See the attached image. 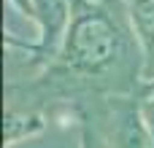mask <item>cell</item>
Here are the masks:
<instances>
[{
    "instance_id": "52a82bcc",
    "label": "cell",
    "mask_w": 154,
    "mask_h": 148,
    "mask_svg": "<svg viewBox=\"0 0 154 148\" xmlns=\"http://www.w3.org/2000/svg\"><path fill=\"white\" fill-rule=\"evenodd\" d=\"M138 100H141L143 119H146V124H149V129H152V135H154V81L143 84V89L138 92Z\"/></svg>"
},
{
    "instance_id": "6da1fadb",
    "label": "cell",
    "mask_w": 154,
    "mask_h": 148,
    "mask_svg": "<svg viewBox=\"0 0 154 148\" xmlns=\"http://www.w3.org/2000/svg\"><path fill=\"white\" fill-rule=\"evenodd\" d=\"M73 16L62 49L46 65V78H100L125 54V27L106 3L70 0Z\"/></svg>"
},
{
    "instance_id": "7a4b0ae2",
    "label": "cell",
    "mask_w": 154,
    "mask_h": 148,
    "mask_svg": "<svg viewBox=\"0 0 154 148\" xmlns=\"http://www.w3.org/2000/svg\"><path fill=\"white\" fill-rule=\"evenodd\" d=\"M70 16H73L70 0H35V24L41 30L38 43H24V40H14V38H5V43L24 49V51L35 54V62L49 65L57 59V54L62 49V40L70 27Z\"/></svg>"
},
{
    "instance_id": "5b68a950",
    "label": "cell",
    "mask_w": 154,
    "mask_h": 148,
    "mask_svg": "<svg viewBox=\"0 0 154 148\" xmlns=\"http://www.w3.org/2000/svg\"><path fill=\"white\" fill-rule=\"evenodd\" d=\"M43 127H46V121H43V116L35 113V111H8V113H5V121H3L5 146H16L19 140L43 132Z\"/></svg>"
},
{
    "instance_id": "ba28073f",
    "label": "cell",
    "mask_w": 154,
    "mask_h": 148,
    "mask_svg": "<svg viewBox=\"0 0 154 148\" xmlns=\"http://www.w3.org/2000/svg\"><path fill=\"white\" fill-rule=\"evenodd\" d=\"M19 11H24L27 13V19H32L35 22V0H11Z\"/></svg>"
},
{
    "instance_id": "8992f818",
    "label": "cell",
    "mask_w": 154,
    "mask_h": 148,
    "mask_svg": "<svg viewBox=\"0 0 154 148\" xmlns=\"http://www.w3.org/2000/svg\"><path fill=\"white\" fill-rule=\"evenodd\" d=\"M79 127H81V138H79V148H111L108 138H103V132L92 124V119L79 111Z\"/></svg>"
},
{
    "instance_id": "277c9868",
    "label": "cell",
    "mask_w": 154,
    "mask_h": 148,
    "mask_svg": "<svg viewBox=\"0 0 154 148\" xmlns=\"http://www.w3.org/2000/svg\"><path fill=\"white\" fill-rule=\"evenodd\" d=\"M127 16H130L135 38L143 49L141 78L154 81V0H127Z\"/></svg>"
},
{
    "instance_id": "3957f363",
    "label": "cell",
    "mask_w": 154,
    "mask_h": 148,
    "mask_svg": "<svg viewBox=\"0 0 154 148\" xmlns=\"http://www.w3.org/2000/svg\"><path fill=\"white\" fill-rule=\"evenodd\" d=\"M111 148H154V135L143 119L141 100L135 97H111Z\"/></svg>"
}]
</instances>
